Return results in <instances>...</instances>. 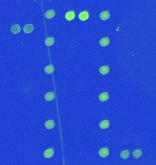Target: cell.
Wrapping results in <instances>:
<instances>
[{
	"instance_id": "7a4b0ae2",
	"label": "cell",
	"mask_w": 156,
	"mask_h": 165,
	"mask_svg": "<svg viewBox=\"0 0 156 165\" xmlns=\"http://www.w3.org/2000/svg\"><path fill=\"white\" fill-rule=\"evenodd\" d=\"M109 151L107 148H104L101 149L99 151V155L102 158L106 157L109 155Z\"/></svg>"
},
{
	"instance_id": "52a82bcc",
	"label": "cell",
	"mask_w": 156,
	"mask_h": 165,
	"mask_svg": "<svg viewBox=\"0 0 156 165\" xmlns=\"http://www.w3.org/2000/svg\"><path fill=\"white\" fill-rule=\"evenodd\" d=\"M65 18L68 21H71L73 20L75 18V13L74 11H70L66 13L65 15Z\"/></svg>"
},
{
	"instance_id": "9c48e42d",
	"label": "cell",
	"mask_w": 156,
	"mask_h": 165,
	"mask_svg": "<svg viewBox=\"0 0 156 165\" xmlns=\"http://www.w3.org/2000/svg\"><path fill=\"white\" fill-rule=\"evenodd\" d=\"M12 32L14 34H17L21 31V28L18 24H15L11 28Z\"/></svg>"
},
{
	"instance_id": "7c38bea8",
	"label": "cell",
	"mask_w": 156,
	"mask_h": 165,
	"mask_svg": "<svg viewBox=\"0 0 156 165\" xmlns=\"http://www.w3.org/2000/svg\"><path fill=\"white\" fill-rule=\"evenodd\" d=\"M109 125V122L108 120H103L100 123V128L102 129H106L107 128H108Z\"/></svg>"
},
{
	"instance_id": "5b68a950",
	"label": "cell",
	"mask_w": 156,
	"mask_h": 165,
	"mask_svg": "<svg viewBox=\"0 0 156 165\" xmlns=\"http://www.w3.org/2000/svg\"><path fill=\"white\" fill-rule=\"evenodd\" d=\"M89 17V15L88 12L87 11L81 12H80L79 15V18L80 20L86 21L88 19Z\"/></svg>"
},
{
	"instance_id": "9a60e30c",
	"label": "cell",
	"mask_w": 156,
	"mask_h": 165,
	"mask_svg": "<svg viewBox=\"0 0 156 165\" xmlns=\"http://www.w3.org/2000/svg\"><path fill=\"white\" fill-rule=\"evenodd\" d=\"M54 71V68L53 65H48L44 68V72L47 74H52Z\"/></svg>"
},
{
	"instance_id": "e0dca14e",
	"label": "cell",
	"mask_w": 156,
	"mask_h": 165,
	"mask_svg": "<svg viewBox=\"0 0 156 165\" xmlns=\"http://www.w3.org/2000/svg\"><path fill=\"white\" fill-rule=\"evenodd\" d=\"M45 17L47 19H50L55 16V12L54 10H50L46 12L45 14Z\"/></svg>"
},
{
	"instance_id": "6da1fadb",
	"label": "cell",
	"mask_w": 156,
	"mask_h": 165,
	"mask_svg": "<svg viewBox=\"0 0 156 165\" xmlns=\"http://www.w3.org/2000/svg\"><path fill=\"white\" fill-rule=\"evenodd\" d=\"M44 125L47 129H52L55 127V123L53 120L51 119L46 121L44 124Z\"/></svg>"
},
{
	"instance_id": "ac0fdd59",
	"label": "cell",
	"mask_w": 156,
	"mask_h": 165,
	"mask_svg": "<svg viewBox=\"0 0 156 165\" xmlns=\"http://www.w3.org/2000/svg\"><path fill=\"white\" fill-rule=\"evenodd\" d=\"M99 72L102 75H106L109 72V68L108 66H104L100 68Z\"/></svg>"
},
{
	"instance_id": "8992f818",
	"label": "cell",
	"mask_w": 156,
	"mask_h": 165,
	"mask_svg": "<svg viewBox=\"0 0 156 165\" xmlns=\"http://www.w3.org/2000/svg\"><path fill=\"white\" fill-rule=\"evenodd\" d=\"M34 30V27L32 24H28L24 27L23 31L24 32L29 34L32 32Z\"/></svg>"
},
{
	"instance_id": "2e32d148",
	"label": "cell",
	"mask_w": 156,
	"mask_h": 165,
	"mask_svg": "<svg viewBox=\"0 0 156 165\" xmlns=\"http://www.w3.org/2000/svg\"><path fill=\"white\" fill-rule=\"evenodd\" d=\"M99 99L102 102L106 101L109 99V95L107 92L103 93L99 96Z\"/></svg>"
},
{
	"instance_id": "3957f363",
	"label": "cell",
	"mask_w": 156,
	"mask_h": 165,
	"mask_svg": "<svg viewBox=\"0 0 156 165\" xmlns=\"http://www.w3.org/2000/svg\"><path fill=\"white\" fill-rule=\"evenodd\" d=\"M53 155H54V151L53 149L52 148L47 149V150H45L44 153V157L47 159L52 157L53 156Z\"/></svg>"
},
{
	"instance_id": "5bb4252c",
	"label": "cell",
	"mask_w": 156,
	"mask_h": 165,
	"mask_svg": "<svg viewBox=\"0 0 156 165\" xmlns=\"http://www.w3.org/2000/svg\"><path fill=\"white\" fill-rule=\"evenodd\" d=\"M100 17L101 19H102V20H106L108 19L110 17L109 12L107 11L102 12L101 13H100Z\"/></svg>"
},
{
	"instance_id": "277c9868",
	"label": "cell",
	"mask_w": 156,
	"mask_h": 165,
	"mask_svg": "<svg viewBox=\"0 0 156 165\" xmlns=\"http://www.w3.org/2000/svg\"><path fill=\"white\" fill-rule=\"evenodd\" d=\"M55 98V95L53 92H50L44 95L45 100L47 101H51L53 100Z\"/></svg>"
},
{
	"instance_id": "ba28073f",
	"label": "cell",
	"mask_w": 156,
	"mask_h": 165,
	"mask_svg": "<svg viewBox=\"0 0 156 165\" xmlns=\"http://www.w3.org/2000/svg\"><path fill=\"white\" fill-rule=\"evenodd\" d=\"M100 44L102 47H106L110 43V41L108 37H105L101 39L100 41Z\"/></svg>"
},
{
	"instance_id": "8fae6325",
	"label": "cell",
	"mask_w": 156,
	"mask_h": 165,
	"mask_svg": "<svg viewBox=\"0 0 156 165\" xmlns=\"http://www.w3.org/2000/svg\"><path fill=\"white\" fill-rule=\"evenodd\" d=\"M45 44L47 46H50L53 45L54 43V39L53 37H48L44 41Z\"/></svg>"
},
{
	"instance_id": "30bf717a",
	"label": "cell",
	"mask_w": 156,
	"mask_h": 165,
	"mask_svg": "<svg viewBox=\"0 0 156 165\" xmlns=\"http://www.w3.org/2000/svg\"><path fill=\"white\" fill-rule=\"evenodd\" d=\"M130 156V153L129 151L128 150H125L122 151L120 153V156L121 158L122 159L126 160Z\"/></svg>"
},
{
	"instance_id": "4fadbf2b",
	"label": "cell",
	"mask_w": 156,
	"mask_h": 165,
	"mask_svg": "<svg viewBox=\"0 0 156 165\" xmlns=\"http://www.w3.org/2000/svg\"><path fill=\"white\" fill-rule=\"evenodd\" d=\"M133 156L135 158L137 159L139 157H140L142 155V152L141 151V149H136L134 150L132 153Z\"/></svg>"
}]
</instances>
